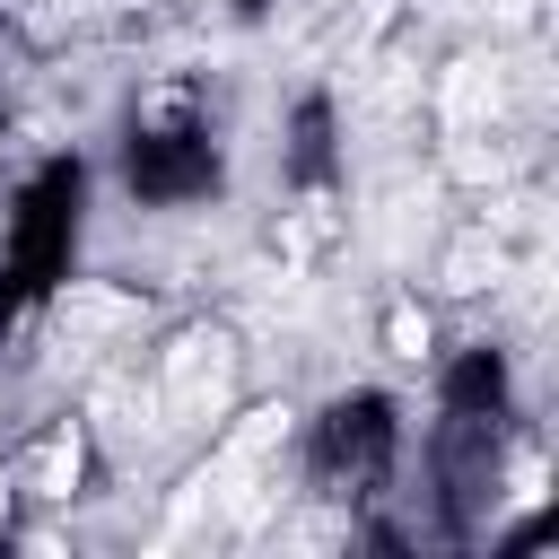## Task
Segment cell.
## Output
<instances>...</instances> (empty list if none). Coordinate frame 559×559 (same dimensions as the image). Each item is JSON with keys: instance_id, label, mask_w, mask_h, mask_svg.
Instances as JSON below:
<instances>
[{"instance_id": "1", "label": "cell", "mask_w": 559, "mask_h": 559, "mask_svg": "<svg viewBox=\"0 0 559 559\" xmlns=\"http://www.w3.org/2000/svg\"><path fill=\"white\" fill-rule=\"evenodd\" d=\"M227 384H236V341L227 332H183L175 349H166V367H157V419L166 428H201L218 402H227Z\"/></svg>"}, {"instance_id": "2", "label": "cell", "mask_w": 559, "mask_h": 559, "mask_svg": "<svg viewBox=\"0 0 559 559\" xmlns=\"http://www.w3.org/2000/svg\"><path fill=\"white\" fill-rule=\"evenodd\" d=\"M61 323H96V332H140V297H122V288H96V280H70L61 288V306H52Z\"/></svg>"}, {"instance_id": "3", "label": "cell", "mask_w": 559, "mask_h": 559, "mask_svg": "<svg viewBox=\"0 0 559 559\" xmlns=\"http://www.w3.org/2000/svg\"><path fill=\"white\" fill-rule=\"evenodd\" d=\"M498 271H507V245H498L489 227H472V236L445 245V288H454V297H480Z\"/></svg>"}, {"instance_id": "4", "label": "cell", "mask_w": 559, "mask_h": 559, "mask_svg": "<svg viewBox=\"0 0 559 559\" xmlns=\"http://www.w3.org/2000/svg\"><path fill=\"white\" fill-rule=\"evenodd\" d=\"M271 445H288V411H280V402H262V411H245V419L227 428V445H218L210 463H218V472H245V463H262Z\"/></svg>"}, {"instance_id": "5", "label": "cell", "mask_w": 559, "mask_h": 559, "mask_svg": "<svg viewBox=\"0 0 559 559\" xmlns=\"http://www.w3.org/2000/svg\"><path fill=\"white\" fill-rule=\"evenodd\" d=\"M79 463H87V437H79V428H61V437H44V454H35V472H26V489H35V498H70V489H79Z\"/></svg>"}, {"instance_id": "6", "label": "cell", "mask_w": 559, "mask_h": 559, "mask_svg": "<svg viewBox=\"0 0 559 559\" xmlns=\"http://www.w3.org/2000/svg\"><path fill=\"white\" fill-rule=\"evenodd\" d=\"M96 419L131 445V437H148V428H166L157 419V393H131V384H96Z\"/></svg>"}, {"instance_id": "7", "label": "cell", "mask_w": 559, "mask_h": 559, "mask_svg": "<svg viewBox=\"0 0 559 559\" xmlns=\"http://www.w3.org/2000/svg\"><path fill=\"white\" fill-rule=\"evenodd\" d=\"M454 175H463V183H498V175H507V148H480V131H463V140H454Z\"/></svg>"}, {"instance_id": "8", "label": "cell", "mask_w": 559, "mask_h": 559, "mask_svg": "<svg viewBox=\"0 0 559 559\" xmlns=\"http://www.w3.org/2000/svg\"><path fill=\"white\" fill-rule=\"evenodd\" d=\"M384 349H393V358H428V314H419V306H393V314H384Z\"/></svg>"}]
</instances>
